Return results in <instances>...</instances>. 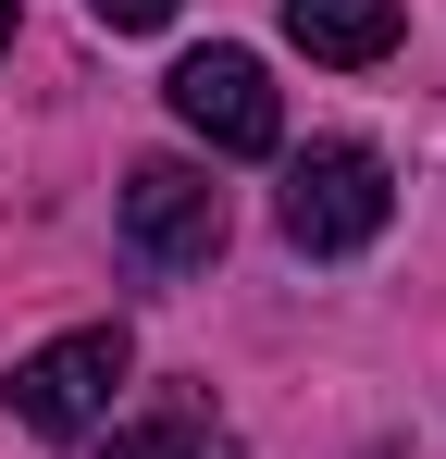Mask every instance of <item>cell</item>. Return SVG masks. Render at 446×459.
I'll return each mask as SVG.
<instances>
[{
    "mask_svg": "<svg viewBox=\"0 0 446 459\" xmlns=\"http://www.w3.org/2000/svg\"><path fill=\"white\" fill-rule=\"evenodd\" d=\"M0 50H13V0H0Z\"/></svg>",
    "mask_w": 446,
    "mask_h": 459,
    "instance_id": "obj_8",
    "label": "cell"
},
{
    "mask_svg": "<svg viewBox=\"0 0 446 459\" xmlns=\"http://www.w3.org/2000/svg\"><path fill=\"white\" fill-rule=\"evenodd\" d=\"M124 248L149 273H211L223 261V186L199 161H137L124 174Z\"/></svg>",
    "mask_w": 446,
    "mask_h": 459,
    "instance_id": "obj_3",
    "label": "cell"
},
{
    "mask_svg": "<svg viewBox=\"0 0 446 459\" xmlns=\"http://www.w3.org/2000/svg\"><path fill=\"white\" fill-rule=\"evenodd\" d=\"M186 447H199V435H186ZM199 459H236V447H199Z\"/></svg>",
    "mask_w": 446,
    "mask_h": 459,
    "instance_id": "obj_9",
    "label": "cell"
},
{
    "mask_svg": "<svg viewBox=\"0 0 446 459\" xmlns=\"http://www.w3.org/2000/svg\"><path fill=\"white\" fill-rule=\"evenodd\" d=\"M186 435H199V422H149V435H112L99 459H186Z\"/></svg>",
    "mask_w": 446,
    "mask_h": 459,
    "instance_id": "obj_6",
    "label": "cell"
},
{
    "mask_svg": "<svg viewBox=\"0 0 446 459\" xmlns=\"http://www.w3.org/2000/svg\"><path fill=\"white\" fill-rule=\"evenodd\" d=\"M124 373H137L124 323H74V335H50V348H25L0 397H13V422H25V435H50V447H63V435H87V422L112 410V385H124Z\"/></svg>",
    "mask_w": 446,
    "mask_h": 459,
    "instance_id": "obj_2",
    "label": "cell"
},
{
    "mask_svg": "<svg viewBox=\"0 0 446 459\" xmlns=\"http://www.w3.org/2000/svg\"><path fill=\"white\" fill-rule=\"evenodd\" d=\"M161 100L186 112V137H211V150H236V161L286 150V100H273V75H261V50H186Z\"/></svg>",
    "mask_w": 446,
    "mask_h": 459,
    "instance_id": "obj_4",
    "label": "cell"
},
{
    "mask_svg": "<svg viewBox=\"0 0 446 459\" xmlns=\"http://www.w3.org/2000/svg\"><path fill=\"white\" fill-rule=\"evenodd\" d=\"M87 13H99L112 38H149V25H174V0H87Z\"/></svg>",
    "mask_w": 446,
    "mask_h": 459,
    "instance_id": "obj_7",
    "label": "cell"
},
{
    "mask_svg": "<svg viewBox=\"0 0 446 459\" xmlns=\"http://www.w3.org/2000/svg\"><path fill=\"white\" fill-rule=\"evenodd\" d=\"M397 0H286V38L310 50V63H384L397 50Z\"/></svg>",
    "mask_w": 446,
    "mask_h": 459,
    "instance_id": "obj_5",
    "label": "cell"
},
{
    "mask_svg": "<svg viewBox=\"0 0 446 459\" xmlns=\"http://www.w3.org/2000/svg\"><path fill=\"white\" fill-rule=\"evenodd\" d=\"M273 224H286L310 261H347V248H372V236L397 224V174H384V150H360V137L297 150V161H286V199H273Z\"/></svg>",
    "mask_w": 446,
    "mask_h": 459,
    "instance_id": "obj_1",
    "label": "cell"
}]
</instances>
